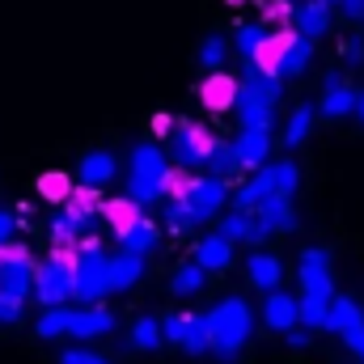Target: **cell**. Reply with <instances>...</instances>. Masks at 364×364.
I'll return each instance as SVG.
<instances>
[{
	"label": "cell",
	"instance_id": "obj_1",
	"mask_svg": "<svg viewBox=\"0 0 364 364\" xmlns=\"http://www.w3.org/2000/svg\"><path fill=\"white\" fill-rule=\"evenodd\" d=\"M203 318H208L212 352H216L220 360H233V356L250 343V335H255V314H250V305H246L242 296H225V301H216Z\"/></svg>",
	"mask_w": 364,
	"mask_h": 364
},
{
	"label": "cell",
	"instance_id": "obj_2",
	"mask_svg": "<svg viewBox=\"0 0 364 364\" xmlns=\"http://www.w3.org/2000/svg\"><path fill=\"white\" fill-rule=\"evenodd\" d=\"M110 296V255H102L97 237H81L73 250V301L81 305H102Z\"/></svg>",
	"mask_w": 364,
	"mask_h": 364
},
{
	"label": "cell",
	"instance_id": "obj_3",
	"mask_svg": "<svg viewBox=\"0 0 364 364\" xmlns=\"http://www.w3.org/2000/svg\"><path fill=\"white\" fill-rule=\"evenodd\" d=\"M212 140H216V136H212L208 127H199V123H191V119H174L170 132H166V157H170V166H178V170H195V166L208 161Z\"/></svg>",
	"mask_w": 364,
	"mask_h": 364
},
{
	"label": "cell",
	"instance_id": "obj_4",
	"mask_svg": "<svg viewBox=\"0 0 364 364\" xmlns=\"http://www.w3.org/2000/svg\"><path fill=\"white\" fill-rule=\"evenodd\" d=\"M34 275H38V263L30 259V250L21 242L0 246V296H9V301L34 296Z\"/></svg>",
	"mask_w": 364,
	"mask_h": 364
},
{
	"label": "cell",
	"instance_id": "obj_5",
	"mask_svg": "<svg viewBox=\"0 0 364 364\" xmlns=\"http://www.w3.org/2000/svg\"><path fill=\"white\" fill-rule=\"evenodd\" d=\"M34 296L51 309V305H68L73 301V250H55L47 263H38L34 275Z\"/></svg>",
	"mask_w": 364,
	"mask_h": 364
},
{
	"label": "cell",
	"instance_id": "obj_6",
	"mask_svg": "<svg viewBox=\"0 0 364 364\" xmlns=\"http://www.w3.org/2000/svg\"><path fill=\"white\" fill-rule=\"evenodd\" d=\"M182 203L191 208L195 225L220 216V208L229 203V178H216V174H203V178H199V174H195L191 186H186V195H182Z\"/></svg>",
	"mask_w": 364,
	"mask_h": 364
},
{
	"label": "cell",
	"instance_id": "obj_7",
	"mask_svg": "<svg viewBox=\"0 0 364 364\" xmlns=\"http://www.w3.org/2000/svg\"><path fill=\"white\" fill-rule=\"evenodd\" d=\"M326 331H331V335H339L356 356H364V309L352 301V296H331Z\"/></svg>",
	"mask_w": 364,
	"mask_h": 364
},
{
	"label": "cell",
	"instance_id": "obj_8",
	"mask_svg": "<svg viewBox=\"0 0 364 364\" xmlns=\"http://www.w3.org/2000/svg\"><path fill=\"white\" fill-rule=\"evenodd\" d=\"M296 279H301V292H305V296H335V272H331V255H326L322 246H309V250H301Z\"/></svg>",
	"mask_w": 364,
	"mask_h": 364
},
{
	"label": "cell",
	"instance_id": "obj_9",
	"mask_svg": "<svg viewBox=\"0 0 364 364\" xmlns=\"http://www.w3.org/2000/svg\"><path fill=\"white\" fill-rule=\"evenodd\" d=\"M233 114H237V123H242V127H263V132H272V127H275V102H267V97L255 90L250 81H237Z\"/></svg>",
	"mask_w": 364,
	"mask_h": 364
},
{
	"label": "cell",
	"instance_id": "obj_10",
	"mask_svg": "<svg viewBox=\"0 0 364 364\" xmlns=\"http://www.w3.org/2000/svg\"><path fill=\"white\" fill-rule=\"evenodd\" d=\"M356 102H360V90L352 81H343V73H331L322 85V97H318V110L326 119H348L356 110Z\"/></svg>",
	"mask_w": 364,
	"mask_h": 364
},
{
	"label": "cell",
	"instance_id": "obj_11",
	"mask_svg": "<svg viewBox=\"0 0 364 364\" xmlns=\"http://www.w3.org/2000/svg\"><path fill=\"white\" fill-rule=\"evenodd\" d=\"M263 322L279 331V335H288L292 326H301V301L292 296V292H263Z\"/></svg>",
	"mask_w": 364,
	"mask_h": 364
},
{
	"label": "cell",
	"instance_id": "obj_12",
	"mask_svg": "<svg viewBox=\"0 0 364 364\" xmlns=\"http://www.w3.org/2000/svg\"><path fill=\"white\" fill-rule=\"evenodd\" d=\"M233 149H237L242 170H263L267 157H272V132H263V127H242V132L233 136Z\"/></svg>",
	"mask_w": 364,
	"mask_h": 364
},
{
	"label": "cell",
	"instance_id": "obj_13",
	"mask_svg": "<svg viewBox=\"0 0 364 364\" xmlns=\"http://www.w3.org/2000/svg\"><path fill=\"white\" fill-rule=\"evenodd\" d=\"M272 195H275V174H272V161H267L263 170H255V178L242 182V186L233 191V208H237V212H250V216H255V212H259V208H263V203H267Z\"/></svg>",
	"mask_w": 364,
	"mask_h": 364
},
{
	"label": "cell",
	"instance_id": "obj_14",
	"mask_svg": "<svg viewBox=\"0 0 364 364\" xmlns=\"http://www.w3.org/2000/svg\"><path fill=\"white\" fill-rule=\"evenodd\" d=\"M216 233H225L233 246H237V242H246V246H263V242H267V229L259 225V216L237 212V208H233V212H225V220H220V229H216Z\"/></svg>",
	"mask_w": 364,
	"mask_h": 364
},
{
	"label": "cell",
	"instance_id": "obj_15",
	"mask_svg": "<svg viewBox=\"0 0 364 364\" xmlns=\"http://www.w3.org/2000/svg\"><path fill=\"white\" fill-rule=\"evenodd\" d=\"M166 174H170L166 149H157V144H136V149H132V178L166 182Z\"/></svg>",
	"mask_w": 364,
	"mask_h": 364
},
{
	"label": "cell",
	"instance_id": "obj_16",
	"mask_svg": "<svg viewBox=\"0 0 364 364\" xmlns=\"http://www.w3.org/2000/svg\"><path fill=\"white\" fill-rule=\"evenodd\" d=\"M110 326H114V314L106 309V305H81V309H73V339H97V335H110Z\"/></svg>",
	"mask_w": 364,
	"mask_h": 364
},
{
	"label": "cell",
	"instance_id": "obj_17",
	"mask_svg": "<svg viewBox=\"0 0 364 364\" xmlns=\"http://www.w3.org/2000/svg\"><path fill=\"white\" fill-rule=\"evenodd\" d=\"M292 30L318 43V38L331 30V4H318V0H305V4H296V9H292Z\"/></svg>",
	"mask_w": 364,
	"mask_h": 364
},
{
	"label": "cell",
	"instance_id": "obj_18",
	"mask_svg": "<svg viewBox=\"0 0 364 364\" xmlns=\"http://www.w3.org/2000/svg\"><path fill=\"white\" fill-rule=\"evenodd\" d=\"M195 263H199L203 272H225V267L233 263V242H229L225 233L199 237V242H195Z\"/></svg>",
	"mask_w": 364,
	"mask_h": 364
},
{
	"label": "cell",
	"instance_id": "obj_19",
	"mask_svg": "<svg viewBox=\"0 0 364 364\" xmlns=\"http://www.w3.org/2000/svg\"><path fill=\"white\" fill-rule=\"evenodd\" d=\"M255 216H259V225L267 229V237H272V233H292V229H296V208H292L288 195H272Z\"/></svg>",
	"mask_w": 364,
	"mask_h": 364
},
{
	"label": "cell",
	"instance_id": "obj_20",
	"mask_svg": "<svg viewBox=\"0 0 364 364\" xmlns=\"http://www.w3.org/2000/svg\"><path fill=\"white\" fill-rule=\"evenodd\" d=\"M246 279L255 284V288H263V292H275L279 288V279H284V263L267 255V250H255L250 259H246Z\"/></svg>",
	"mask_w": 364,
	"mask_h": 364
},
{
	"label": "cell",
	"instance_id": "obj_21",
	"mask_svg": "<svg viewBox=\"0 0 364 364\" xmlns=\"http://www.w3.org/2000/svg\"><path fill=\"white\" fill-rule=\"evenodd\" d=\"M119 242H123V250H132V255H149V250L161 242V229H157V220L136 216V220L119 233Z\"/></svg>",
	"mask_w": 364,
	"mask_h": 364
},
{
	"label": "cell",
	"instance_id": "obj_22",
	"mask_svg": "<svg viewBox=\"0 0 364 364\" xmlns=\"http://www.w3.org/2000/svg\"><path fill=\"white\" fill-rule=\"evenodd\" d=\"M140 275H144V255H132V250L110 255V292H127Z\"/></svg>",
	"mask_w": 364,
	"mask_h": 364
},
{
	"label": "cell",
	"instance_id": "obj_23",
	"mask_svg": "<svg viewBox=\"0 0 364 364\" xmlns=\"http://www.w3.org/2000/svg\"><path fill=\"white\" fill-rule=\"evenodd\" d=\"M309 60H314V38H305V34L292 30V38H288V47H284V60H279V77H284V81H288V77H301V73L309 68Z\"/></svg>",
	"mask_w": 364,
	"mask_h": 364
},
{
	"label": "cell",
	"instance_id": "obj_24",
	"mask_svg": "<svg viewBox=\"0 0 364 364\" xmlns=\"http://www.w3.org/2000/svg\"><path fill=\"white\" fill-rule=\"evenodd\" d=\"M77 178H81V186L102 191L106 182L114 178V157H110V153H85L81 166H77Z\"/></svg>",
	"mask_w": 364,
	"mask_h": 364
},
{
	"label": "cell",
	"instance_id": "obj_25",
	"mask_svg": "<svg viewBox=\"0 0 364 364\" xmlns=\"http://www.w3.org/2000/svg\"><path fill=\"white\" fill-rule=\"evenodd\" d=\"M203 170L208 174H216V178H233V174H242V161H237V149H233V140H212V153H208V161H203Z\"/></svg>",
	"mask_w": 364,
	"mask_h": 364
},
{
	"label": "cell",
	"instance_id": "obj_26",
	"mask_svg": "<svg viewBox=\"0 0 364 364\" xmlns=\"http://www.w3.org/2000/svg\"><path fill=\"white\" fill-rule=\"evenodd\" d=\"M34 331H38V339H64V335L73 331V309H68V305L43 309V318L34 322Z\"/></svg>",
	"mask_w": 364,
	"mask_h": 364
},
{
	"label": "cell",
	"instance_id": "obj_27",
	"mask_svg": "<svg viewBox=\"0 0 364 364\" xmlns=\"http://www.w3.org/2000/svg\"><path fill=\"white\" fill-rule=\"evenodd\" d=\"M182 352H191V356H203V352H212V335H208V318L203 314H186V331H182Z\"/></svg>",
	"mask_w": 364,
	"mask_h": 364
},
{
	"label": "cell",
	"instance_id": "obj_28",
	"mask_svg": "<svg viewBox=\"0 0 364 364\" xmlns=\"http://www.w3.org/2000/svg\"><path fill=\"white\" fill-rule=\"evenodd\" d=\"M203 102L212 106V110H229L233 102H237V81L233 77H220V73H212V81H203Z\"/></svg>",
	"mask_w": 364,
	"mask_h": 364
},
{
	"label": "cell",
	"instance_id": "obj_29",
	"mask_svg": "<svg viewBox=\"0 0 364 364\" xmlns=\"http://www.w3.org/2000/svg\"><path fill=\"white\" fill-rule=\"evenodd\" d=\"M314 114H318V106H309V102H301V106L288 114V123H284V144H288V149L305 144V136H309V127H314Z\"/></svg>",
	"mask_w": 364,
	"mask_h": 364
},
{
	"label": "cell",
	"instance_id": "obj_30",
	"mask_svg": "<svg viewBox=\"0 0 364 364\" xmlns=\"http://www.w3.org/2000/svg\"><path fill=\"white\" fill-rule=\"evenodd\" d=\"M161 343H166L161 318H136V322H132V348H136V352H157Z\"/></svg>",
	"mask_w": 364,
	"mask_h": 364
},
{
	"label": "cell",
	"instance_id": "obj_31",
	"mask_svg": "<svg viewBox=\"0 0 364 364\" xmlns=\"http://www.w3.org/2000/svg\"><path fill=\"white\" fill-rule=\"evenodd\" d=\"M203 279H208V272L191 259V263H182L178 272L170 275V292H174V296H195V292L203 288Z\"/></svg>",
	"mask_w": 364,
	"mask_h": 364
},
{
	"label": "cell",
	"instance_id": "obj_32",
	"mask_svg": "<svg viewBox=\"0 0 364 364\" xmlns=\"http://www.w3.org/2000/svg\"><path fill=\"white\" fill-rule=\"evenodd\" d=\"M267 34H272V30H267L263 21H246V26H237V51H242V60H246V64L263 51Z\"/></svg>",
	"mask_w": 364,
	"mask_h": 364
},
{
	"label": "cell",
	"instance_id": "obj_33",
	"mask_svg": "<svg viewBox=\"0 0 364 364\" xmlns=\"http://www.w3.org/2000/svg\"><path fill=\"white\" fill-rule=\"evenodd\" d=\"M301 301V326L309 331H326V314H331V296H296Z\"/></svg>",
	"mask_w": 364,
	"mask_h": 364
},
{
	"label": "cell",
	"instance_id": "obj_34",
	"mask_svg": "<svg viewBox=\"0 0 364 364\" xmlns=\"http://www.w3.org/2000/svg\"><path fill=\"white\" fill-rule=\"evenodd\" d=\"M123 199H132L136 208H149V203H161L166 199V186L161 182H144V178H127V195Z\"/></svg>",
	"mask_w": 364,
	"mask_h": 364
},
{
	"label": "cell",
	"instance_id": "obj_35",
	"mask_svg": "<svg viewBox=\"0 0 364 364\" xmlns=\"http://www.w3.org/2000/svg\"><path fill=\"white\" fill-rule=\"evenodd\" d=\"M272 174H275V195H296V186H301V170H296V161H272Z\"/></svg>",
	"mask_w": 364,
	"mask_h": 364
},
{
	"label": "cell",
	"instance_id": "obj_36",
	"mask_svg": "<svg viewBox=\"0 0 364 364\" xmlns=\"http://www.w3.org/2000/svg\"><path fill=\"white\" fill-rule=\"evenodd\" d=\"M225 55H229V47H225L220 34H212V38L199 47V64H203L208 73H220V68H225Z\"/></svg>",
	"mask_w": 364,
	"mask_h": 364
},
{
	"label": "cell",
	"instance_id": "obj_37",
	"mask_svg": "<svg viewBox=\"0 0 364 364\" xmlns=\"http://www.w3.org/2000/svg\"><path fill=\"white\" fill-rule=\"evenodd\" d=\"M166 225H170V233H186V229H195V216L182 199H166Z\"/></svg>",
	"mask_w": 364,
	"mask_h": 364
},
{
	"label": "cell",
	"instance_id": "obj_38",
	"mask_svg": "<svg viewBox=\"0 0 364 364\" xmlns=\"http://www.w3.org/2000/svg\"><path fill=\"white\" fill-rule=\"evenodd\" d=\"M38 191H43L51 203H64V199L73 195V182L64 178V174H43V178H38Z\"/></svg>",
	"mask_w": 364,
	"mask_h": 364
},
{
	"label": "cell",
	"instance_id": "obj_39",
	"mask_svg": "<svg viewBox=\"0 0 364 364\" xmlns=\"http://www.w3.org/2000/svg\"><path fill=\"white\" fill-rule=\"evenodd\" d=\"M182 331H186V314H166V318H161L166 343H182Z\"/></svg>",
	"mask_w": 364,
	"mask_h": 364
},
{
	"label": "cell",
	"instance_id": "obj_40",
	"mask_svg": "<svg viewBox=\"0 0 364 364\" xmlns=\"http://www.w3.org/2000/svg\"><path fill=\"white\" fill-rule=\"evenodd\" d=\"M339 55H343V64H352V68H356V64H364V43L356 38V34H352V38H343V43H339Z\"/></svg>",
	"mask_w": 364,
	"mask_h": 364
},
{
	"label": "cell",
	"instance_id": "obj_41",
	"mask_svg": "<svg viewBox=\"0 0 364 364\" xmlns=\"http://www.w3.org/2000/svg\"><path fill=\"white\" fill-rule=\"evenodd\" d=\"M17 225H21L17 212H0V246H9V242L17 237Z\"/></svg>",
	"mask_w": 364,
	"mask_h": 364
},
{
	"label": "cell",
	"instance_id": "obj_42",
	"mask_svg": "<svg viewBox=\"0 0 364 364\" xmlns=\"http://www.w3.org/2000/svg\"><path fill=\"white\" fill-rule=\"evenodd\" d=\"M60 364H106L97 352H85V348H68L64 356H60Z\"/></svg>",
	"mask_w": 364,
	"mask_h": 364
},
{
	"label": "cell",
	"instance_id": "obj_43",
	"mask_svg": "<svg viewBox=\"0 0 364 364\" xmlns=\"http://www.w3.org/2000/svg\"><path fill=\"white\" fill-rule=\"evenodd\" d=\"M335 9H339L348 21H364V0H339Z\"/></svg>",
	"mask_w": 364,
	"mask_h": 364
},
{
	"label": "cell",
	"instance_id": "obj_44",
	"mask_svg": "<svg viewBox=\"0 0 364 364\" xmlns=\"http://www.w3.org/2000/svg\"><path fill=\"white\" fill-rule=\"evenodd\" d=\"M309 335H314L309 326H292L284 339H288V348H309Z\"/></svg>",
	"mask_w": 364,
	"mask_h": 364
},
{
	"label": "cell",
	"instance_id": "obj_45",
	"mask_svg": "<svg viewBox=\"0 0 364 364\" xmlns=\"http://www.w3.org/2000/svg\"><path fill=\"white\" fill-rule=\"evenodd\" d=\"M356 114H360V123H364V90H360V102H356Z\"/></svg>",
	"mask_w": 364,
	"mask_h": 364
},
{
	"label": "cell",
	"instance_id": "obj_46",
	"mask_svg": "<svg viewBox=\"0 0 364 364\" xmlns=\"http://www.w3.org/2000/svg\"><path fill=\"white\" fill-rule=\"evenodd\" d=\"M318 4H331V9H335V4H339V0H318Z\"/></svg>",
	"mask_w": 364,
	"mask_h": 364
},
{
	"label": "cell",
	"instance_id": "obj_47",
	"mask_svg": "<svg viewBox=\"0 0 364 364\" xmlns=\"http://www.w3.org/2000/svg\"><path fill=\"white\" fill-rule=\"evenodd\" d=\"M288 4H292V0H288Z\"/></svg>",
	"mask_w": 364,
	"mask_h": 364
}]
</instances>
